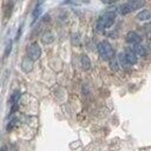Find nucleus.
Masks as SVG:
<instances>
[{"label": "nucleus", "instance_id": "obj_17", "mask_svg": "<svg viewBox=\"0 0 151 151\" xmlns=\"http://www.w3.org/2000/svg\"><path fill=\"white\" fill-rule=\"evenodd\" d=\"M11 51H12V41H9L7 45H6V50H5V57H8V54L11 53Z\"/></svg>", "mask_w": 151, "mask_h": 151}, {"label": "nucleus", "instance_id": "obj_9", "mask_svg": "<svg viewBox=\"0 0 151 151\" xmlns=\"http://www.w3.org/2000/svg\"><path fill=\"white\" fill-rule=\"evenodd\" d=\"M32 66H33V61H32L28 57L24 58V60H22V63H21L22 70H24L25 72H29V71H32Z\"/></svg>", "mask_w": 151, "mask_h": 151}, {"label": "nucleus", "instance_id": "obj_12", "mask_svg": "<svg viewBox=\"0 0 151 151\" xmlns=\"http://www.w3.org/2000/svg\"><path fill=\"white\" fill-rule=\"evenodd\" d=\"M53 40H54V37H53V34L51 32H46L41 37V41L44 44H51V42H53Z\"/></svg>", "mask_w": 151, "mask_h": 151}, {"label": "nucleus", "instance_id": "obj_8", "mask_svg": "<svg viewBox=\"0 0 151 151\" xmlns=\"http://www.w3.org/2000/svg\"><path fill=\"white\" fill-rule=\"evenodd\" d=\"M137 19L140 21H146V20L151 19V12L149 9H143L137 14Z\"/></svg>", "mask_w": 151, "mask_h": 151}, {"label": "nucleus", "instance_id": "obj_5", "mask_svg": "<svg viewBox=\"0 0 151 151\" xmlns=\"http://www.w3.org/2000/svg\"><path fill=\"white\" fill-rule=\"evenodd\" d=\"M124 55H125V58H126V60H127V63H129L130 65H134V64L137 63V60H138V57H137V55L133 53V51H132L131 48H129V47L125 48Z\"/></svg>", "mask_w": 151, "mask_h": 151}, {"label": "nucleus", "instance_id": "obj_4", "mask_svg": "<svg viewBox=\"0 0 151 151\" xmlns=\"http://www.w3.org/2000/svg\"><path fill=\"white\" fill-rule=\"evenodd\" d=\"M125 40H126L129 44H132V45L140 44V37H139V34L136 33L134 31H130V32H127Z\"/></svg>", "mask_w": 151, "mask_h": 151}, {"label": "nucleus", "instance_id": "obj_15", "mask_svg": "<svg viewBox=\"0 0 151 151\" xmlns=\"http://www.w3.org/2000/svg\"><path fill=\"white\" fill-rule=\"evenodd\" d=\"M130 12H132V11H131V8H130V6H129L127 2L122 4V5L119 6V13H120V14H127V13H130Z\"/></svg>", "mask_w": 151, "mask_h": 151}, {"label": "nucleus", "instance_id": "obj_10", "mask_svg": "<svg viewBox=\"0 0 151 151\" xmlns=\"http://www.w3.org/2000/svg\"><path fill=\"white\" fill-rule=\"evenodd\" d=\"M117 60H118V64H119L120 67H123V68H125V70H127V68L130 67V64L127 63V60H126V58H125V55H124V52H123V53H119Z\"/></svg>", "mask_w": 151, "mask_h": 151}, {"label": "nucleus", "instance_id": "obj_2", "mask_svg": "<svg viewBox=\"0 0 151 151\" xmlns=\"http://www.w3.org/2000/svg\"><path fill=\"white\" fill-rule=\"evenodd\" d=\"M98 53H99V55L101 57V59H104V60H111V59H113L114 58V51H113V47H112V45L109 42V41H105V40H103V41H100L99 44H98Z\"/></svg>", "mask_w": 151, "mask_h": 151}, {"label": "nucleus", "instance_id": "obj_13", "mask_svg": "<svg viewBox=\"0 0 151 151\" xmlns=\"http://www.w3.org/2000/svg\"><path fill=\"white\" fill-rule=\"evenodd\" d=\"M41 11H42V8H41V2H39V4L35 6L34 11H33V14H32V18H33V20H32V22L37 21V19L39 18V15H40Z\"/></svg>", "mask_w": 151, "mask_h": 151}, {"label": "nucleus", "instance_id": "obj_6", "mask_svg": "<svg viewBox=\"0 0 151 151\" xmlns=\"http://www.w3.org/2000/svg\"><path fill=\"white\" fill-rule=\"evenodd\" d=\"M131 50L133 51V53L137 55V57H143L146 54V48L142 45V44H136V45H132Z\"/></svg>", "mask_w": 151, "mask_h": 151}, {"label": "nucleus", "instance_id": "obj_7", "mask_svg": "<svg viewBox=\"0 0 151 151\" xmlns=\"http://www.w3.org/2000/svg\"><path fill=\"white\" fill-rule=\"evenodd\" d=\"M80 66H81V68L84 71L90 70V67H91V60H90V58L86 54H81L80 55Z\"/></svg>", "mask_w": 151, "mask_h": 151}, {"label": "nucleus", "instance_id": "obj_1", "mask_svg": "<svg viewBox=\"0 0 151 151\" xmlns=\"http://www.w3.org/2000/svg\"><path fill=\"white\" fill-rule=\"evenodd\" d=\"M114 20H116V13H114L113 11H107V12L103 13V14L99 17L98 21H97V25H96L97 31H98V32H101V31H104L105 28L111 27V26L113 25Z\"/></svg>", "mask_w": 151, "mask_h": 151}, {"label": "nucleus", "instance_id": "obj_11", "mask_svg": "<svg viewBox=\"0 0 151 151\" xmlns=\"http://www.w3.org/2000/svg\"><path fill=\"white\" fill-rule=\"evenodd\" d=\"M127 4H129V6H130L131 11L139 9V8H142V7L145 5V2H144V1H142V0H132V1H129Z\"/></svg>", "mask_w": 151, "mask_h": 151}, {"label": "nucleus", "instance_id": "obj_14", "mask_svg": "<svg viewBox=\"0 0 151 151\" xmlns=\"http://www.w3.org/2000/svg\"><path fill=\"white\" fill-rule=\"evenodd\" d=\"M19 99H20V92L19 91H14L13 93H12V96H11V105L12 106H15V105H18V103H19Z\"/></svg>", "mask_w": 151, "mask_h": 151}, {"label": "nucleus", "instance_id": "obj_3", "mask_svg": "<svg viewBox=\"0 0 151 151\" xmlns=\"http://www.w3.org/2000/svg\"><path fill=\"white\" fill-rule=\"evenodd\" d=\"M40 55H41V48H40V46L37 42L31 44L28 46V48H27V57L32 61H35V60H38L40 58Z\"/></svg>", "mask_w": 151, "mask_h": 151}, {"label": "nucleus", "instance_id": "obj_16", "mask_svg": "<svg viewBox=\"0 0 151 151\" xmlns=\"http://www.w3.org/2000/svg\"><path fill=\"white\" fill-rule=\"evenodd\" d=\"M110 67L113 70V71H117L118 68H119V64H118V60L117 59H111L110 60Z\"/></svg>", "mask_w": 151, "mask_h": 151}]
</instances>
